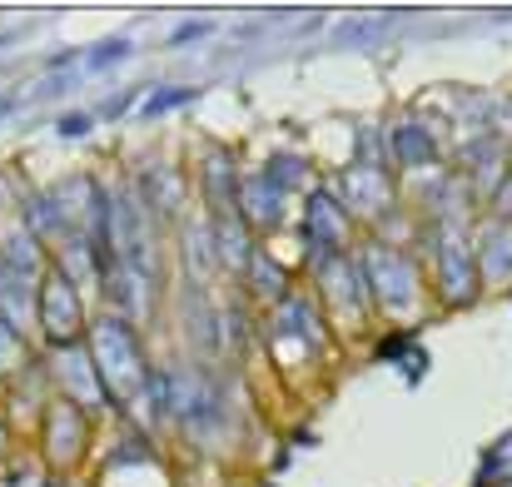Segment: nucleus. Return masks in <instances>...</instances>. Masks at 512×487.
<instances>
[{"instance_id":"1","label":"nucleus","mask_w":512,"mask_h":487,"mask_svg":"<svg viewBox=\"0 0 512 487\" xmlns=\"http://www.w3.org/2000/svg\"><path fill=\"white\" fill-rule=\"evenodd\" d=\"M90 358H95V373H100L110 403H135L150 388V368H145V353H140L130 319L100 314L90 324Z\"/></svg>"},{"instance_id":"2","label":"nucleus","mask_w":512,"mask_h":487,"mask_svg":"<svg viewBox=\"0 0 512 487\" xmlns=\"http://www.w3.org/2000/svg\"><path fill=\"white\" fill-rule=\"evenodd\" d=\"M165 388H170L165 413H174V423L184 433L209 438L224 423V388L209 368H174V373H165Z\"/></svg>"},{"instance_id":"3","label":"nucleus","mask_w":512,"mask_h":487,"mask_svg":"<svg viewBox=\"0 0 512 487\" xmlns=\"http://www.w3.org/2000/svg\"><path fill=\"white\" fill-rule=\"evenodd\" d=\"M35 319H40V333H45L50 348H70V343H80V333H85V304H80L75 284H70L55 264H50V269L40 274V284H35Z\"/></svg>"},{"instance_id":"4","label":"nucleus","mask_w":512,"mask_h":487,"mask_svg":"<svg viewBox=\"0 0 512 487\" xmlns=\"http://www.w3.org/2000/svg\"><path fill=\"white\" fill-rule=\"evenodd\" d=\"M368 289H373L383 314H408L418 304V269H413V259L398 254V249L373 244L368 249Z\"/></svg>"},{"instance_id":"5","label":"nucleus","mask_w":512,"mask_h":487,"mask_svg":"<svg viewBox=\"0 0 512 487\" xmlns=\"http://www.w3.org/2000/svg\"><path fill=\"white\" fill-rule=\"evenodd\" d=\"M50 378H55L60 398L75 403L80 413H100V408H110V393H105V383H100V373H95L90 348H80V343L55 348V373H50Z\"/></svg>"},{"instance_id":"6","label":"nucleus","mask_w":512,"mask_h":487,"mask_svg":"<svg viewBox=\"0 0 512 487\" xmlns=\"http://www.w3.org/2000/svg\"><path fill=\"white\" fill-rule=\"evenodd\" d=\"M40 438H45V458H50L55 468H70V463H80V453H85V443H90V423H85V413H80L75 403L55 398V403H45Z\"/></svg>"},{"instance_id":"7","label":"nucleus","mask_w":512,"mask_h":487,"mask_svg":"<svg viewBox=\"0 0 512 487\" xmlns=\"http://www.w3.org/2000/svg\"><path fill=\"white\" fill-rule=\"evenodd\" d=\"M239 214H244L249 224H279V214H284V189H279L269 174H249V179L239 184Z\"/></svg>"},{"instance_id":"8","label":"nucleus","mask_w":512,"mask_h":487,"mask_svg":"<svg viewBox=\"0 0 512 487\" xmlns=\"http://www.w3.org/2000/svg\"><path fill=\"white\" fill-rule=\"evenodd\" d=\"M35 284L40 279H30V274H20L15 264L0 259V319H10L15 328L25 324V314L35 309Z\"/></svg>"},{"instance_id":"9","label":"nucleus","mask_w":512,"mask_h":487,"mask_svg":"<svg viewBox=\"0 0 512 487\" xmlns=\"http://www.w3.org/2000/svg\"><path fill=\"white\" fill-rule=\"evenodd\" d=\"M478 289V269H473V254L463 244H443V299L458 304V299H473Z\"/></svg>"},{"instance_id":"10","label":"nucleus","mask_w":512,"mask_h":487,"mask_svg":"<svg viewBox=\"0 0 512 487\" xmlns=\"http://www.w3.org/2000/svg\"><path fill=\"white\" fill-rule=\"evenodd\" d=\"M304 234L314 239V244H339L343 234V204L334 199V194H314L309 199V219H304Z\"/></svg>"},{"instance_id":"11","label":"nucleus","mask_w":512,"mask_h":487,"mask_svg":"<svg viewBox=\"0 0 512 487\" xmlns=\"http://www.w3.org/2000/svg\"><path fill=\"white\" fill-rule=\"evenodd\" d=\"M25 363H30V343H25V333L10 324V319H0V378H15Z\"/></svg>"},{"instance_id":"12","label":"nucleus","mask_w":512,"mask_h":487,"mask_svg":"<svg viewBox=\"0 0 512 487\" xmlns=\"http://www.w3.org/2000/svg\"><path fill=\"white\" fill-rule=\"evenodd\" d=\"M249 274H254V284H264V299H279L284 294V269L269 254H254L249 259Z\"/></svg>"},{"instance_id":"13","label":"nucleus","mask_w":512,"mask_h":487,"mask_svg":"<svg viewBox=\"0 0 512 487\" xmlns=\"http://www.w3.org/2000/svg\"><path fill=\"white\" fill-rule=\"evenodd\" d=\"M398 155H403V164H418V160H433V145H428V135L423 130H398Z\"/></svg>"},{"instance_id":"14","label":"nucleus","mask_w":512,"mask_h":487,"mask_svg":"<svg viewBox=\"0 0 512 487\" xmlns=\"http://www.w3.org/2000/svg\"><path fill=\"white\" fill-rule=\"evenodd\" d=\"M493 473H498V483H503V478L512 473V433L503 438V443H498V448H493V453H488V468H483V483H478V487L493 483Z\"/></svg>"},{"instance_id":"15","label":"nucleus","mask_w":512,"mask_h":487,"mask_svg":"<svg viewBox=\"0 0 512 487\" xmlns=\"http://www.w3.org/2000/svg\"><path fill=\"white\" fill-rule=\"evenodd\" d=\"M184 100H194V90L189 85H165L150 105H145V115H160V110H174V105H184Z\"/></svg>"},{"instance_id":"16","label":"nucleus","mask_w":512,"mask_h":487,"mask_svg":"<svg viewBox=\"0 0 512 487\" xmlns=\"http://www.w3.org/2000/svg\"><path fill=\"white\" fill-rule=\"evenodd\" d=\"M125 50H130L125 40H105V45H95V50H90V65H95V70H110V65H120V60H125Z\"/></svg>"},{"instance_id":"17","label":"nucleus","mask_w":512,"mask_h":487,"mask_svg":"<svg viewBox=\"0 0 512 487\" xmlns=\"http://www.w3.org/2000/svg\"><path fill=\"white\" fill-rule=\"evenodd\" d=\"M90 130V115H65L60 125H55V135H65V140H75V135H85Z\"/></svg>"},{"instance_id":"18","label":"nucleus","mask_w":512,"mask_h":487,"mask_svg":"<svg viewBox=\"0 0 512 487\" xmlns=\"http://www.w3.org/2000/svg\"><path fill=\"white\" fill-rule=\"evenodd\" d=\"M5 448H10V428L0 423V458H5Z\"/></svg>"}]
</instances>
